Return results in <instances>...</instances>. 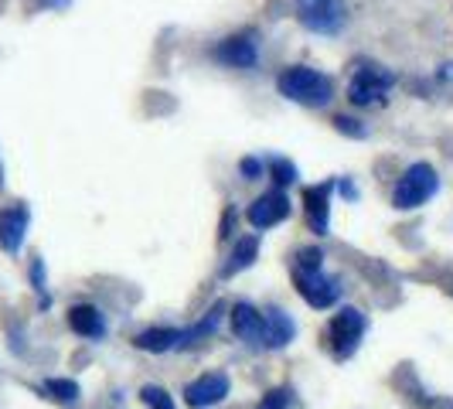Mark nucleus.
Segmentation results:
<instances>
[{"label": "nucleus", "instance_id": "1", "mask_svg": "<svg viewBox=\"0 0 453 409\" xmlns=\"http://www.w3.org/2000/svg\"><path fill=\"white\" fill-rule=\"evenodd\" d=\"M276 89L280 96H287V99H294L300 106H327L331 99H334V86H331V79L318 72V68L311 66H290L280 72V79H276Z\"/></svg>", "mask_w": 453, "mask_h": 409}, {"label": "nucleus", "instance_id": "2", "mask_svg": "<svg viewBox=\"0 0 453 409\" xmlns=\"http://www.w3.org/2000/svg\"><path fill=\"white\" fill-rule=\"evenodd\" d=\"M436 188H440V178H436L433 164L419 160V164L406 167V174L399 178L395 191H392V204H395L399 212H412V208L430 202L433 195H436Z\"/></svg>", "mask_w": 453, "mask_h": 409}, {"label": "nucleus", "instance_id": "3", "mask_svg": "<svg viewBox=\"0 0 453 409\" xmlns=\"http://www.w3.org/2000/svg\"><path fill=\"white\" fill-rule=\"evenodd\" d=\"M365 328H368V320H365V314L358 307H341L338 314L331 318V324H327V344H331V351H334L338 362L355 355L358 341L365 338Z\"/></svg>", "mask_w": 453, "mask_h": 409}, {"label": "nucleus", "instance_id": "4", "mask_svg": "<svg viewBox=\"0 0 453 409\" xmlns=\"http://www.w3.org/2000/svg\"><path fill=\"white\" fill-rule=\"evenodd\" d=\"M296 21L314 35H338L348 21L344 0H296Z\"/></svg>", "mask_w": 453, "mask_h": 409}, {"label": "nucleus", "instance_id": "5", "mask_svg": "<svg viewBox=\"0 0 453 409\" xmlns=\"http://www.w3.org/2000/svg\"><path fill=\"white\" fill-rule=\"evenodd\" d=\"M395 86V75L382 66H365L355 72L351 86H348V99L355 106H372V103H382L386 92Z\"/></svg>", "mask_w": 453, "mask_h": 409}, {"label": "nucleus", "instance_id": "6", "mask_svg": "<svg viewBox=\"0 0 453 409\" xmlns=\"http://www.w3.org/2000/svg\"><path fill=\"white\" fill-rule=\"evenodd\" d=\"M294 280H296L300 297H303L311 307H318V311L331 307L341 297V283L334 276H327L324 270H294Z\"/></svg>", "mask_w": 453, "mask_h": 409}, {"label": "nucleus", "instance_id": "7", "mask_svg": "<svg viewBox=\"0 0 453 409\" xmlns=\"http://www.w3.org/2000/svg\"><path fill=\"white\" fill-rule=\"evenodd\" d=\"M287 215H290V198H287L283 191H266V195H259V198L250 204V212H246V219H250L252 228L280 226Z\"/></svg>", "mask_w": 453, "mask_h": 409}, {"label": "nucleus", "instance_id": "8", "mask_svg": "<svg viewBox=\"0 0 453 409\" xmlns=\"http://www.w3.org/2000/svg\"><path fill=\"white\" fill-rule=\"evenodd\" d=\"M228 396V375L226 372H208L202 379H195L191 386L184 389V403L195 409L215 406Z\"/></svg>", "mask_w": 453, "mask_h": 409}, {"label": "nucleus", "instance_id": "9", "mask_svg": "<svg viewBox=\"0 0 453 409\" xmlns=\"http://www.w3.org/2000/svg\"><path fill=\"white\" fill-rule=\"evenodd\" d=\"M215 58L228 68H252L259 62V51H256V42L246 38V35H232V38H222L215 45Z\"/></svg>", "mask_w": 453, "mask_h": 409}, {"label": "nucleus", "instance_id": "10", "mask_svg": "<svg viewBox=\"0 0 453 409\" xmlns=\"http://www.w3.org/2000/svg\"><path fill=\"white\" fill-rule=\"evenodd\" d=\"M331 188L334 181H324V184H314V188H307L303 191V204H307V222L311 228L318 232V235H327V228H331Z\"/></svg>", "mask_w": 453, "mask_h": 409}, {"label": "nucleus", "instance_id": "11", "mask_svg": "<svg viewBox=\"0 0 453 409\" xmlns=\"http://www.w3.org/2000/svg\"><path fill=\"white\" fill-rule=\"evenodd\" d=\"M27 208L24 204H11L0 212V246L7 252H18L24 243V232H27Z\"/></svg>", "mask_w": 453, "mask_h": 409}, {"label": "nucleus", "instance_id": "12", "mask_svg": "<svg viewBox=\"0 0 453 409\" xmlns=\"http://www.w3.org/2000/svg\"><path fill=\"white\" fill-rule=\"evenodd\" d=\"M232 331H235V338H242L246 344L259 348L263 344V311H256L246 300L235 304L232 307Z\"/></svg>", "mask_w": 453, "mask_h": 409}, {"label": "nucleus", "instance_id": "13", "mask_svg": "<svg viewBox=\"0 0 453 409\" xmlns=\"http://www.w3.org/2000/svg\"><path fill=\"white\" fill-rule=\"evenodd\" d=\"M296 335L294 320L290 314H283L280 307H270V311H263V344L266 348H283V344H290Z\"/></svg>", "mask_w": 453, "mask_h": 409}, {"label": "nucleus", "instance_id": "14", "mask_svg": "<svg viewBox=\"0 0 453 409\" xmlns=\"http://www.w3.org/2000/svg\"><path fill=\"white\" fill-rule=\"evenodd\" d=\"M68 328H72L75 335H82V338H103V335H106V318H103L99 307L79 304V307L68 311Z\"/></svg>", "mask_w": 453, "mask_h": 409}, {"label": "nucleus", "instance_id": "15", "mask_svg": "<svg viewBox=\"0 0 453 409\" xmlns=\"http://www.w3.org/2000/svg\"><path fill=\"white\" fill-rule=\"evenodd\" d=\"M178 341H181V331H174V328H150V331H140L136 335V348L140 351H171V348H178Z\"/></svg>", "mask_w": 453, "mask_h": 409}, {"label": "nucleus", "instance_id": "16", "mask_svg": "<svg viewBox=\"0 0 453 409\" xmlns=\"http://www.w3.org/2000/svg\"><path fill=\"white\" fill-rule=\"evenodd\" d=\"M256 252H259V239H256V235H242V239H235V250H232L228 263L222 266V276H232V273L252 266Z\"/></svg>", "mask_w": 453, "mask_h": 409}, {"label": "nucleus", "instance_id": "17", "mask_svg": "<svg viewBox=\"0 0 453 409\" xmlns=\"http://www.w3.org/2000/svg\"><path fill=\"white\" fill-rule=\"evenodd\" d=\"M222 311H226V307H222V304H215V307H211V311H208V314H204V318L198 320L195 328L181 331V341H178V348H191V344H198V341L208 338V335L219 328V320H222Z\"/></svg>", "mask_w": 453, "mask_h": 409}, {"label": "nucleus", "instance_id": "18", "mask_svg": "<svg viewBox=\"0 0 453 409\" xmlns=\"http://www.w3.org/2000/svg\"><path fill=\"white\" fill-rule=\"evenodd\" d=\"M270 174H273V181L280 184V188H287V184L296 181V164H290L287 158H273L270 160Z\"/></svg>", "mask_w": 453, "mask_h": 409}, {"label": "nucleus", "instance_id": "19", "mask_svg": "<svg viewBox=\"0 0 453 409\" xmlns=\"http://www.w3.org/2000/svg\"><path fill=\"white\" fill-rule=\"evenodd\" d=\"M45 392H51V396L62 399V403H75V399H79V386H75L72 379H48Z\"/></svg>", "mask_w": 453, "mask_h": 409}, {"label": "nucleus", "instance_id": "20", "mask_svg": "<svg viewBox=\"0 0 453 409\" xmlns=\"http://www.w3.org/2000/svg\"><path fill=\"white\" fill-rule=\"evenodd\" d=\"M140 396H143V403H147L150 409H174V399H171L160 386H143Z\"/></svg>", "mask_w": 453, "mask_h": 409}, {"label": "nucleus", "instance_id": "21", "mask_svg": "<svg viewBox=\"0 0 453 409\" xmlns=\"http://www.w3.org/2000/svg\"><path fill=\"white\" fill-rule=\"evenodd\" d=\"M287 406H290V389H273V392L263 396V403L256 409H287Z\"/></svg>", "mask_w": 453, "mask_h": 409}, {"label": "nucleus", "instance_id": "22", "mask_svg": "<svg viewBox=\"0 0 453 409\" xmlns=\"http://www.w3.org/2000/svg\"><path fill=\"white\" fill-rule=\"evenodd\" d=\"M334 127H338L341 134L355 136V140H362V136L368 134L365 127H358V120H351V116H338V120H334Z\"/></svg>", "mask_w": 453, "mask_h": 409}, {"label": "nucleus", "instance_id": "23", "mask_svg": "<svg viewBox=\"0 0 453 409\" xmlns=\"http://www.w3.org/2000/svg\"><path fill=\"white\" fill-rule=\"evenodd\" d=\"M239 171H242V178H246V181H256V178L263 174V160H259V158H246L242 164H239Z\"/></svg>", "mask_w": 453, "mask_h": 409}, {"label": "nucleus", "instance_id": "24", "mask_svg": "<svg viewBox=\"0 0 453 409\" xmlns=\"http://www.w3.org/2000/svg\"><path fill=\"white\" fill-rule=\"evenodd\" d=\"M341 195H348V198H351V202H355V198H358V191H355V184H351V181H341Z\"/></svg>", "mask_w": 453, "mask_h": 409}, {"label": "nucleus", "instance_id": "25", "mask_svg": "<svg viewBox=\"0 0 453 409\" xmlns=\"http://www.w3.org/2000/svg\"><path fill=\"white\" fill-rule=\"evenodd\" d=\"M45 7H68V0H42Z\"/></svg>", "mask_w": 453, "mask_h": 409}]
</instances>
